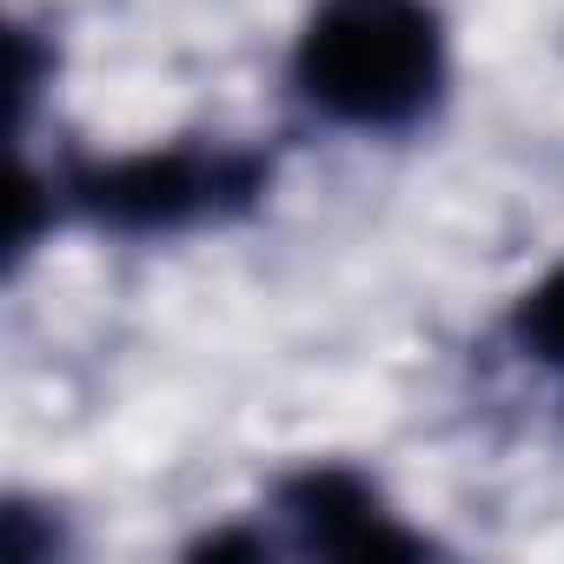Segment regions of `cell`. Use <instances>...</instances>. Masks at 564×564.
Wrapping results in <instances>:
<instances>
[{
  "mask_svg": "<svg viewBox=\"0 0 564 564\" xmlns=\"http://www.w3.org/2000/svg\"><path fill=\"white\" fill-rule=\"evenodd\" d=\"M272 193V153L246 140H166L133 153H74L21 166L14 193V259L47 226H80L100 239H186L239 226Z\"/></svg>",
  "mask_w": 564,
  "mask_h": 564,
  "instance_id": "obj_1",
  "label": "cell"
},
{
  "mask_svg": "<svg viewBox=\"0 0 564 564\" xmlns=\"http://www.w3.org/2000/svg\"><path fill=\"white\" fill-rule=\"evenodd\" d=\"M286 94L333 133L412 140L452 100V21L438 0H313Z\"/></svg>",
  "mask_w": 564,
  "mask_h": 564,
  "instance_id": "obj_2",
  "label": "cell"
},
{
  "mask_svg": "<svg viewBox=\"0 0 564 564\" xmlns=\"http://www.w3.org/2000/svg\"><path fill=\"white\" fill-rule=\"evenodd\" d=\"M272 524H279V551H300V557H372V564H412V557H432L438 544L405 524V511L386 498V485L359 465H339V458H319V465H300L272 485L265 498Z\"/></svg>",
  "mask_w": 564,
  "mask_h": 564,
  "instance_id": "obj_3",
  "label": "cell"
},
{
  "mask_svg": "<svg viewBox=\"0 0 564 564\" xmlns=\"http://www.w3.org/2000/svg\"><path fill=\"white\" fill-rule=\"evenodd\" d=\"M498 333H505V346H511L518 366L564 379V259L551 272H538L531 286L511 300V313H505Z\"/></svg>",
  "mask_w": 564,
  "mask_h": 564,
  "instance_id": "obj_4",
  "label": "cell"
}]
</instances>
